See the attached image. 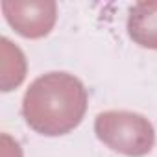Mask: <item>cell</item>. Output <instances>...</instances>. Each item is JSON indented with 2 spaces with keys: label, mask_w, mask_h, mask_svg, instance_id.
I'll list each match as a JSON object with an SVG mask.
<instances>
[{
  "label": "cell",
  "mask_w": 157,
  "mask_h": 157,
  "mask_svg": "<svg viewBox=\"0 0 157 157\" xmlns=\"http://www.w3.org/2000/svg\"><path fill=\"white\" fill-rule=\"evenodd\" d=\"M87 111V91L76 76L48 72L30 85L22 100L26 124L41 135L57 137L80 126Z\"/></svg>",
  "instance_id": "obj_1"
},
{
  "label": "cell",
  "mask_w": 157,
  "mask_h": 157,
  "mask_svg": "<svg viewBox=\"0 0 157 157\" xmlns=\"http://www.w3.org/2000/svg\"><path fill=\"white\" fill-rule=\"evenodd\" d=\"M96 137L113 151L128 157H142L155 144V131L150 120L131 111H105L96 117Z\"/></svg>",
  "instance_id": "obj_2"
},
{
  "label": "cell",
  "mask_w": 157,
  "mask_h": 157,
  "mask_svg": "<svg viewBox=\"0 0 157 157\" xmlns=\"http://www.w3.org/2000/svg\"><path fill=\"white\" fill-rule=\"evenodd\" d=\"M2 10L8 22L22 37L30 39L46 35L56 22L54 2H4Z\"/></svg>",
  "instance_id": "obj_3"
},
{
  "label": "cell",
  "mask_w": 157,
  "mask_h": 157,
  "mask_svg": "<svg viewBox=\"0 0 157 157\" xmlns=\"http://www.w3.org/2000/svg\"><path fill=\"white\" fill-rule=\"evenodd\" d=\"M128 33L139 46L157 50V0L139 2L131 8Z\"/></svg>",
  "instance_id": "obj_4"
}]
</instances>
